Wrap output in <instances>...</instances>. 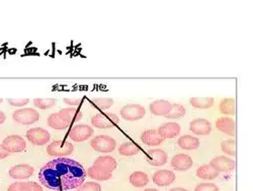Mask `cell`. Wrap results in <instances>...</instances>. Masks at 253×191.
Returning a JSON list of instances; mask_svg holds the SVG:
<instances>
[{
  "instance_id": "obj_31",
  "label": "cell",
  "mask_w": 253,
  "mask_h": 191,
  "mask_svg": "<svg viewBox=\"0 0 253 191\" xmlns=\"http://www.w3.org/2000/svg\"><path fill=\"white\" fill-rule=\"evenodd\" d=\"M221 149L228 156H236V142L234 140H227L222 142Z\"/></svg>"
},
{
  "instance_id": "obj_4",
  "label": "cell",
  "mask_w": 253,
  "mask_h": 191,
  "mask_svg": "<svg viewBox=\"0 0 253 191\" xmlns=\"http://www.w3.org/2000/svg\"><path fill=\"white\" fill-rule=\"evenodd\" d=\"M73 150V144L66 141H55L47 146V154L51 157L65 158L67 156H70Z\"/></svg>"
},
{
  "instance_id": "obj_10",
  "label": "cell",
  "mask_w": 253,
  "mask_h": 191,
  "mask_svg": "<svg viewBox=\"0 0 253 191\" xmlns=\"http://www.w3.org/2000/svg\"><path fill=\"white\" fill-rule=\"evenodd\" d=\"M1 145L9 154H14V152H21L25 150L27 143L22 137L13 135L5 138Z\"/></svg>"
},
{
  "instance_id": "obj_18",
  "label": "cell",
  "mask_w": 253,
  "mask_h": 191,
  "mask_svg": "<svg viewBox=\"0 0 253 191\" xmlns=\"http://www.w3.org/2000/svg\"><path fill=\"white\" fill-rule=\"evenodd\" d=\"M93 166L96 169L107 172V173H112V171L116 169L118 164H116V161L110 156H102L94 161Z\"/></svg>"
},
{
  "instance_id": "obj_14",
  "label": "cell",
  "mask_w": 253,
  "mask_h": 191,
  "mask_svg": "<svg viewBox=\"0 0 253 191\" xmlns=\"http://www.w3.org/2000/svg\"><path fill=\"white\" fill-rule=\"evenodd\" d=\"M175 180V174L170 170H159L153 175V182L158 186H168Z\"/></svg>"
},
{
  "instance_id": "obj_12",
  "label": "cell",
  "mask_w": 253,
  "mask_h": 191,
  "mask_svg": "<svg viewBox=\"0 0 253 191\" xmlns=\"http://www.w3.org/2000/svg\"><path fill=\"white\" fill-rule=\"evenodd\" d=\"M8 174L11 178L16 180H24L30 178L34 174V168L28 164H22L12 167Z\"/></svg>"
},
{
  "instance_id": "obj_41",
  "label": "cell",
  "mask_w": 253,
  "mask_h": 191,
  "mask_svg": "<svg viewBox=\"0 0 253 191\" xmlns=\"http://www.w3.org/2000/svg\"><path fill=\"white\" fill-rule=\"evenodd\" d=\"M169 191H188V190H186V189H184V188H181V187H177V188L170 189Z\"/></svg>"
},
{
  "instance_id": "obj_23",
  "label": "cell",
  "mask_w": 253,
  "mask_h": 191,
  "mask_svg": "<svg viewBox=\"0 0 253 191\" xmlns=\"http://www.w3.org/2000/svg\"><path fill=\"white\" fill-rule=\"evenodd\" d=\"M197 176L203 180H214L219 176V172L210 165H203L197 170Z\"/></svg>"
},
{
  "instance_id": "obj_27",
  "label": "cell",
  "mask_w": 253,
  "mask_h": 191,
  "mask_svg": "<svg viewBox=\"0 0 253 191\" xmlns=\"http://www.w3.org/2000/svg\"><path fill=\"white\" fill-rule=\"evenodd\" d=\"M48 125L53 129L57 130H63L66 129L69 125L60 117L59 113H53L48 118Z\"/></svg>"
},
{
  "instance_id": "obj_20",
  "label": "cell",
  "mask_w": 253,
  "mask_h": 191,
  "mask_svg": "<svg viewBox=\"0 0 253 191\" xmlns=\"http://www.w3.org/2000/svg\"><path fill=\"white\" fill-rule=\"evenodd\" d=\"M149 109L155 116H166L171 109V104L165 100H157L150 104Z\"/></svg>"
},
{
  "instance_id": "obj_6",
  "label": "cell",
  "mask_w": 253,
  "mask_h": 191,
  "mask_svg": "<svg viewBox=\"0 0 253 191\" xmlns=\"http://www.w3.org/2000/svg\"><path fill=\"white\" fill-rule=\"evenodd\" d=\"M93 128L86 124L73 126L69 131V138L75 143H82L93 136Z\"/></svg>"
},
{
  "instance_id": "obj_38",
  "label": "cell",
  "mask_w": 253,
  "mask_h": 191,
  "mask_svg": "<svg viewBox=\"0 0 253 191\" xmlns=\"http://www.w3.org/2000/svg\"><path fill=\"white\" fill-rule=\"evenodd\" d=\"M64 102L68 105H71V106H77V105H80L82 103V100L80 99H69V98H66L64 99Z\"/></svg>"
},
{
  "instance_id": "obj_13",
  "label": "cell",
  "mask_w": 253,
  "mask_h": 191,
  "mask_svg": "<svg viewBox=\"0 0 253 191\" xmlns=\"http://www.w3.org/2000/svg\"><path fill=\"white\" fill-rule=\"evenodd\" d=\"M189 129L191 132L194 133V135L209 136L212 131V125L209 120L199 118V119H194L190 122Z\"/></svg>"
},
{
  "instance_id": "obj_40",
  "label": "cell",
  "mask_w": 253,
  "mask_h": 191,
  "mask_svg": "<svg viewBox=\"0 0 253 191\" xmlns=\"http://www.w3.org/2000/svg\"><path fill=\"white\" fill-rule=\"evenodd\" d=\"M5 119H6L5 114L3 112L0 111V124H2L5 121Z\"/></svg>"
},
{
  "instance_id": "obj_22",
  "label": "cell",
  "mask_w": 253,
  "mask_h": 191,
  "mask_svg": "<svg viewBox=\"0 0 253 191\" xmlns=\"http://www.w3.org/2000/svg\"><path fill=\"white\" fill-rule=\"evenodd\" d=\"M178 143L182 149L192 150L200 146V140L191 136H182L179 139Z\"/></svg>"
},
{
  "instance_id": "obj_33",
  "label": "cell",
  "mask_w": 253,
  "mask_h": 191,
  "mask_svg": "<svg viewBox=\"0 0 253 191\" xmlns=\"http://www.w3.org/2000/svg\"><path fill=\"white\" fill-rule=\"evenodd\" d=\"M56 104L55 99H41V98H36L34 100V105L42 110H47L52 107H54Z\"/></svg>"
},
{
  "instance_id": "obj_19",
  "label": "cell",
  "mask_w": 253,
  "mask_h": 191,
  "mask_svg": "<svg viewBox=\"0 0 253 191\" xmlns=\"http://www.w3.org/2000/svg\"><path fill=\"white\" fill-rule=\"evenodd\" d=\"M216 128L225 135L234 137L236 133V123L232 118L221 117L216 120Z\"/></svg>"
},
{
  "instance_id": "obj_36",
  "label": "cell",
  "mask_w": 253,
  "mask_h": 191,
  "mask_svg": "<svg viewBox=\"0 0 253 191\" xmlns=\"http://www.w3.org/2000/svg\"><path fill=\"white\" fill-rule=\"evenodd\" d=\"M194 191H220V189L214 183H200L194 188Z\"/></svg>"
},
{
  "instance_id": "obj_30",
  "label": "cell",
  "mask_w": 253,
  "mask_h": 191,
  "mask_svg": "<svg viewBox=\"0 0 253 191\" xmlns=\"http://www.w3.org/2000/svg\"><path fill=\"white\" fill-rule=\"evenodd\" d=\"M186 110L182 105L180 104H171V109L169 113L165 116L168 119H180L185 115Z\"/></svg>"
},
{
  "instance_id": "obj_42",
  "label": "cell",
  "mask_w": 253,
  "mask_h": 191,
  "mask_svg": "<svg viewBox=\"0 0 253 191\" xmlns=\"http://www.w3.org/2000/svg\"><path fill=\"white\" fill-rule=\"evenodd\" d=\"M144 191H159V190L154 189V188H149V189H146V190H144Z\"/></svg>"
},
{
  "instance_id": "obj_2",
  "label": "cell",
  "mask_w": 253,
  "mask_h": 191,
  "mask_svg": "<svg viewBox=\"0 0 253 191\" xmlns=\"http://www.w3.org/2000/svg\"><path fill=\"white\" fill-rule=\"evenodd\" d=\"M91 123L93 126L100 129H108L114 127L120 123V118L118 115L111 112H101L97 113L91 118Z\"/></svg>"
},
{
  "instance_id": "obj_11",
  "label": "cell",
  "mask_w": 253,
  "mask_h": 191,
  "mask_svg": "<svg viewBox=\"0 0 253 191\" xmlns=\"http://www.w3.org/2000/svg\"><path fill=\"white\" fill-rule=\"evenodd\" d=\"M168 156L163 149H149L146 154V161L154 167H160L167 162Z\"/></svg>"
},
{
  "instance_id": "obj_28",
  "label": "cell",
  "mask_w": 253,
  "mask_h": 191,
  "mask_svg": "<svg viewBox=\"0 0 253 191\" xmlns=\"http://www.w3.org/2000/svg\"><path fill=\"white\" fill-rule=\"evenodd\" d=\"M140 151V148L138 145H136L134 143H125L119 146V152L120 155L124 157H132L137 155Z\"/></svg>"
},
{
  "instance_id": "obj_21",
  "label": "cell",
  "mask_w": 253,
  "mask_h": 191,
  "mask_svg": "<svg viewBox=\"0 0 253 191\" xmlns=\"http://www.w3.org/2000/svg\"><path fill=\"white\" fill-rule=\"evenodd\" d=\"M141 141L145 144L150 146L159 145L164 142V140L160 137V135L156 129H149L144 131L141 136Z\"/></svg>"
},
{
  "instance_id": "obj_43",
  "label": "cell",
  "mask_w": 253,
  "mask_h": 191,
  "mask_svg": "<svg viewBox=\"0 0 253 191\" xmlns=\"http://www.w3.org/2000/svg\"><path fill=\"white\" fill-rule=\"evenodd\" d=\"M2 103V99H0V104H1Z\"/></svg>"
},
{
  "instance_id": "obj_9",
  "label": "cell",
  "mask_w": 253,
  "mask_h": 191,
  "mask_svg": "<svg viewBox=\"0 0 253 191\" xmlns=\"http://www.w3.org/2000/svg\"><path fill=\"white\" fill-rule=\"evenodd\" d=\"M213 169H215L219 173H229L236 167V163L226 156H219L211 160L209 164Z\"/></svg>"
},
{
  "instance_id": "obj_39",
  "label": "cell",
  "mask_w": 253,
  "mask_h": 191,
  "mask_svg": "<svg viewBox=\"0 0 253 191\" xmlns=\"http://www.w3.org/2000/svg\"><path fill=\"white\" fill-rule=\"evenodd\" d=\"M8 156H9V152H7V151L3 148L2 145H0V160L5 159V158H7Z\"/></svg>"
},
{
  "instance_id": "obj_24",
  "label": "cell",
  "mask_w": 253,
  "mask_h": 191,
  "mask_svg": "<svg viewBox=\"0 0 253 191\" xmlns=\"http://www.w3.org/2000/svg\"><path fill=\"white\" fill-rule=\"evenodd\" d=\"M130 183L135 187H144L149 183L148 175L142 171H136L130 175Z\"/></svg>"
},
{
  "instance_id": "obj_26",
  "label": "cell",
  "mask_w": 253,
  "mask_h": 191,
  "mask_svg": "<svg viewBox=\"0 0 253 191\" xmlns=\"http://www.w3.org/2000/svg\"><path fill=\"white\" fill-rule=\"evenodd\" d=\"M189 103L192 107L198 109H209L213 107L214 103H215V99L211 97H203V98H191L189 100Z\"/></svg>"
},
{
  "instance_id": "obj_8",
  "label": "cell",
  "mask_w": 253,
  "mask_h": 191,
  "mask_svg": "<svg viewBox=\"0 0 253 191\" xmlns=\"http://www.w3.org/2000/svg\"><path fill=\"white\" fill-rule=\"evenodd\" d=\"M90 144L94 150L100 152H111L116 146L115 141L108 136L95 137L90 142Z\"/></svg>"
},
{
  "instance_id": "obj_25",
  "label": "cell",
  "mask_w": 253,
  "mask_h": 191,
  "mask_svg": "<svg viewBox=\"0 0 253 191\" xmlns=\"http://www.w3.org/2000/svg\"><path fill=\"white\" fill-rule=\"evenodd\" d=\"M220 112L225 115H235L236 113V103L235 99L233 98H225L221 101L219 105Z\"/></svg>"
},
{
  "instance_id": "obj_29",
  "label": "cell",
  "mask_w": 253,
  "mask_h": 191,
  "mask_svg": "<svg viewBox=\"0 0 253 191\" xmlns=\"http://www.w3.org/2000/svg\"><path fill=\"white\" fill-rule=\"evenodd\" d=\"M87 174L89 175L90 178L97 180V181H107L111 178V173H107V172L101 171L99 169H96L94 166L90 167L87 171Z\"/></svg>"
},
{
  "instance_id": "obj_37",
  "label": "cell",
  "mask_w": 253,
  "mask_h": 191,
  "mask_svg": "<svg viewBox=\"0 0 253 191\" xmlns=\"http://www.w3.org/2000/svg\"><path fill=\"white\" fill-rule=\"evenodd\" d=\"M8 103L14 107H23L30 103L29 99H8Z\"/></svg>"
},
{
  "instance_id": "obj_34",
  "label": "cell",
  "mask_w": 253,
  "mask_h": 191,
  "mask_svg": "<svg viewBox=\"0 0 253 191\" xmlns=\"http://www.w3.org/2000/svg\"><path fill=\"white\" fill-rule=\"evenodd\" d=\"M7 191H33V182H15L12 183Z\"/></svg>"
},
{
  "instance_id": "obj_32",
  "label": "cell",
  "mask_w": 253,
  "mask_h": 191,
  "mask_svg": "<svg viewBox=\"0 0 253 191\" xmlns=\"http://www.w3.org/2000/svg\"><path fill=\"white\" fill-rule=\"evenodd\" d=\"M92 104L101 110H107L113 105V100L110 98H94L91 100Z\"/></svg>"
},
{
  "instance_id": "obj_5",
  "label": "cell",
  "mask_w": 253,
  "mask_h": 191,
  "mask_svg": "<svg viewBox=\"0 0 253 191\" xmlns=\"http://www.w3.org/2000/svg\"><path fill=\"white\" fill-rule=\"evenodd\" d=\"M145 108L138 104H128L121 109V116L127 121L140 120L145 116Z\"/></svg>"
},
{
  "instance_id": "obj_35",
  "label": "cell",
  "mask_w": 253,
  "mask_h": 191,
  "mask_svg": "<svg viewBox=\"0 0 253 191\" xmlns=\"http://www.w3.org/2000/svg\"><path fill=\"white\" fill-rule=\"evenodd\" d=\"M77 191H102V186L96 182H87L80 185Z\"/></svg>"
},
{
  "instance_id": "obj_17",
  "label": "cell",
  "mask_w": 253,
  "mask_h": 191,
  "mask_svg": "<svg viewBox=\"0 0 253 191\" xmlns=\"http://www.w3.org/2000/svg\"><path fill=\"white\" fill-rule=\"evenodd\" d=\"M60 117L70 126L82 119V112L76 108H66L59 112Z\"/></svg>"
},
{
  "instance_id": "obj_3",
  "label": "cell",
  "mask_w": 253,
  "mask_h": 191,
  "mask_svg": "<svg viewBox=\"0 0 253 191\" xmlns=\"http://www.w3.org/2000/svg\"><path fill=\"white\" fill-rule=\"evenodd\" d=\"M12 118L16 123L23 125H32L40 120V113L33 108H23L15 110Z\"/></svg>"
},
{
  "instance_id": "obj_1",
  "label": "cell",
  "mask_w": 253,
  "mask_h": 191,
  "mask_svg": "<svg viewBox=\"0 0 253 191\" xmlns=\"http://www.w3.org/2000/svg\"><path fill=\"white\" fill-rule=\"evenodd\" d=\"M86 171L81 164L71 159L58 158L47 163L38 172L41 183L52 190H71L82 185Z\"/></svg>"
},
{
  "instance_id": "obj_15",
  "label": "cell",
  "mask_w": 253,
  "mask_h": 191,
  "mask_svg": "<svg viewBox=\"0 0 253 191\" xmlns=\"http://www.w3.org/2000/svg\"><path fill=\"white\" fill-rule=\"evenodd\" d=\"M157 131L163 140L174 139L181 133V125L175 122L164 123L157 129Z\"/></svg>"
},
{
  "instance_id": "obj_7",
  "label": "cell",
  "mask_w": 253,
  "mask_h": 191,
  "mask_svg": "<svg viewBox=\"0 0 253 191\" xmlns=\"http://www.w3.org/2000/svg\"><path fill=\"white\" fill-rule=\"evenodd\" d=\"M27 139L35 145H45L50 142L51 135L44 128L35 127L27 131Z\"/></svg>"
},
{
  "instance_id": "obj_16",
  "label": "cell",
  "mask_w": 253,
  "mask_h": 191,
  "mask_svg": "<svg viewBox=\"0 0 253 191\" xmlns=\"http://www.w3.org/2000/svg\"><path fill=\"white\" fill-rule=\"evenodd\" d=\"M192 159L185 154L175 155L171 160V167L177 171H186L192 167Z\"/></svg>"
}]
</instances>
